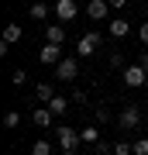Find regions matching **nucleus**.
<instances>
[{
	"mask_svg": "<svg viewBox=\"0 0 148 155\" xmlns=\"http://www.w3.org/2000/svg\"><path fill=\"white\" fill-rule=\"evenodd\" d=\"M97 121H100V124L110 121V110H107V107H97Z\"/></svg>",
	"mask_w": 148,
	"mask_h": 155,
	"instance_id": "nucleus-23",
	"label": "nucleus"
},
{
	"mask_svg": "<svg viewBox=\"0 0 148 155\" xmlns=\"http://www.w3.org/2000/svg\"><path fill=\"white\" fill-rule=\"evenodd\" d=\"M72 104H79V107H83V104H86V93H83V90H76V93H72Z\"/></svg>",
	"mask_w": 148,
	"mask_h": 155,
	"instance_id": "nucleus-25",
	"label": "nucleus"
},
{
	"mask_svg": "<svg viewBox=\"0 0 148 155\" xmlns=\"http://www.w3.org/2000/svg\"><path fill=\"white\" fill-rule=\"evenodd\" d=\"M107 31L114 35V38H124V35L131 31V24H127L124 17H110V24H107Z\"/></svg>",
	"mask_w": 148,
	"mask_h": 155,
	"instance_id": "nucleus-11",
	"label": "nucleus"
},
{
	"mask_svg": "<svg viewBox=\"0 0 148 155\" xmlns=\"http://www.w3.org/2000/svg\"><path fill=\"white\" fill-rule=\"evenodd\" d=\"M79 134H83V145H97V141H100V127H97V124H86Z\"/></svg>",
	"mask_w": 148,
	"mask_h": 155,
	"instance_id": "nucleus-14",
	"label": "nucleus"
},
{
	"mask_svg": "<svg viewBox=\"0 0 148 155\" xmlns=\"http://www.w3.org/2000/svg\"><path fill=\"white\" fill-rule=\"evenodd\" d=\"M31 155H52V141H48V138L35 141V145H31Z\"/></svg>",
	"mask_w": 148,
	"mask_h": 155,
	"instance_id": "nucleus-16",
	"label": "nucleus"
},
{
	"mask_svg": "<svg viewBox=\"0 0 148 155\" xmlns=\"http://www.w3.org/2000/svg\"><path fill=\"white\" fill-rule=\"evenodd\" d=\"M62 155H76V152H62Z\"/></svg>",
	"mask_w": 148,
	"mask_h": 155,
	"instance_id": "nucleus-28",
	"label": "nucleus"
},
{
	"mask_svg": "<svg viewBox=\"0 0 148 155\" xmlns=\"http://www.w3.org/2000/svg\"><path fill=\"white\" fill-rule=\"evenodd\" d=\"M114 155H134V145H127V141H117V145H114Z\"/></svg>",
	"mask_w": 148,
	"mask_h": 155,
	"instance_id": "nucleus-20",
	"label": "nucleus"
},
{
	"mask_svg": "<svg viewBox=\"0 0 148 155\" xmlns=\"http://www.w3.org/2000/svg\"><path fill=\"white\" fill-rule=\"evenodd\" d=\"M79 14V7H76V0H55V17H59L62 24H69L72 17Z\"/></svg>",
	"mask_w": 148,
	"mask_h": 155,
	"instance_id": "nucleus-5",
	"label": "nucleus"
},
{
	"mask_svg": "<svg viewBox=\"0 0 148 155\" xmlns=\"http://www.w3.org/2000/svg\"><path fill=\"white\" fill-rule=\"evenodd\" d=\"M97 48H100V35L90 31V35H83V38H79L76 55H79V59H90V55H97Z\"/></svg>",
	"mask_w": 148,
	"mask_h": 155,
	"instance_id": "nucleus-3",
	"label": "nucleus"
},
{
	"mask_svg": "<svg viewBox=\"0 0 148 155\" xmlns=\"http://www.w3.org/2000/svg\"><path fill=\"white\" fill-rule=\"evenodd\" d=\"M110 66H114V69L124 66V55H121V52H110Z\"/></svg>",
	"mask_w": 148,
	"mask_h": 155,
	"instance_id": "nucleus-22",
	"label": "nucleus"
},
{
	"mask_svg": "<svg viewBox=\"0 0 148 155\" xmlns=\"http://www.w3.org/2000/svg\"><path fill=\"white\" fill-rule=\"evenodd\" d=\"M31 124H35V127H52V124H55V114L48 110V104L31 110Z\"/></svg>",
	"mask_w": 148,
	"mask_h": 155,
	"instance_id": "nucleus-8",
	"label": "nucleus"
},
{
	"mask_svg": "<svg viewBox=\"0 0 148 155\" xmlns=\"http://www.w3.org/2000/svg\"><path fill=\"white\" fill-rule=\"evenodd\" d=\"M55 141H59V148H62V152H76V145L83 141V134H79V131H72L69 124H59V127H55Z\"/></svg>",
	"mask_w": 148,
	"mask_h": 155,
	"instance_id": "nucleus-1",
	"label": "nucleus"
},
{
	"mask_svg": "<svg viewBox=\"0 0 148 155\" xmlns=\"http://www.w3.org/2000/svg\"><path fill=\"white\" fill-rule=\"evenodd\" d=\"M35 93H38V100H45V104H48L52 97H59V93H55V86H52V83H38V86H35Z\"/></svg>",
	"mask_w": 148,
	"mask_h": 155,
	"instance_id": "nucleus-15",
	"label": "nucleus"
},
{
	"mask_svg": "<svg viewBox=\"0 0 148 155\" xmlns=\"http://www.w3.org/2000/svg\"><path fill=\"white\" fill-rule=\"evenodd\" d=\"M124 83L131 86V90H138V86H145V83H148V72H145L141 62H131V66H124Z\"/></svg>",
	"mask_w": 148,
	"mask_h": 155,
	"instance_id": "nucleus-2",
	"label": "nucleus"
},
{
	"mask_svg": "<svg viewBox=\"0 0 148 155\" xmlns=\"http://www.w3.org/2000/svg\"><path fill=\"white\" fill-rule=\"evenodd\" d=\"M24 4H31V0H24Z\"/></svg>",
	"mask_w": 148,
	"mask_h": 155,
	"instance_id": "nucleus-29",
	"label": "nucleus"
},
{
	"mask_svg": "<svg viewBox=\"0 0 148 155\" xmlns=\"http://www.w3.org/2000/svg\"><path fill=\"white\" fill-rule=\"evenodd\" d=\"M45 41L62 45V41H66V28H62V24H45Z\"/></svg>",
	"mask_w": 148,
	"mask_h": 155,
	"instance_id": "nucleus-10",
	"label": "nucleus"
},
{
	"mask_svg": "<svg viewBox=\"0 0 148 155\" xmlns=\"http://www.w3.org/2000/svg\"><path fill=\"white\" fill-rule=\"evenodd\" d=\"M138 62H141V66H145V72H148V52H141V55H138Z\"/></svg>",
	"mask_w": 148,
	"mask_h": 155,
	"instance_id": "nucleus-26",
	"label": "nucleus"
},
{
	"mask_svg": "<svg viewBox=\"0 0 148 155\" xmlns=\"http://www.w3.org/2000/svg\"><path fill=\"white\" fill-rule=\"evenodd\" d=\"M86 14H90V21H104V17L110 14V0H90Z\"/></svg>",
	"mask_w": 148,
	"mask_h": 155,
	"instance_id": "nucleus-9",
	"label": "nucleus"
},
{
	"mask_svg": "<svg viewBox=\"0 0 148 155\" xmlns=\"http://www.w3.org/2000/svg\"><path fill=\"white\" fill-rule=\"evenodd\" d=\"M17 124H21V114H17V110H7V114H4V127H11V131H14Z\"/></svg>",
	"mask_w": 148,
	"mask_h": 155,
	"instance_id": "nucleus-18",
	"label": "nucleus"
},
{
	"mask_svg": "<svg viewBox=\"0 0 148 155\" xmlns=\"http://www.w3.org/2000/svg\"><path fill=\"white\" fill-rule=\"evenodd\" d=\"M11 83H14V86H24V83H28V72H24V69H14V72H11Z\"/></svg>",
	"mask_w": 148,
	"mask_h": 155,
	"instance_id": "nucleus-19",
	"label": "nucleus"
},
{
	"mask_svg": "<svg viewBox=\"0 0 148 155\" xmlns=\"http://www.w3.org/2000/svg\"><path fill=\"white\" fill-rule=\"evenodd\" d=\"M24 38V31H21V24H17V21H11V24H7V28H4V41H21Z\"/></svg>",
	"mask_w": 148,
	"mask_h": 155,
	"instance_id": "nucleus-12",
	"label": "nucleus"
},
{
	"mask_svg": "<svg viewBox=\"0 0 148 155\" xmlns=\"http://www.w3.org/2000/svg\"><path fill=\"white\" fill-rule=\"evenodd\" d=\"M134 155H148V138H138L134 141Z\"/></svg>",
	"mask_w": 148,
	"mask_h": 155,
	"instance_id": "nucleus-21",
	"label": "nucleus"
},
{
	"mask_svg": "<svg viewBox=\"0 0 148 155\" xmlns=\"http://www.w3.org/2000/svg\"><path fill=\"white\" fill-rule=\"evenodd\" d=\"M7 155H14V152H7Z\"/></svg>",
	"mask_w": 148,
	"mask_h": 155,
	"instance_id": "nucleus-30",
	"label": "nucleus"
},
{
	"mask_svg": "<svg viewBox=\"0 0 148 155\" xmlns=\"http://www.w3.org/2000/svg\"><path fill=\"white\" fill-rule=\"evenodd\" d=\"M138 38H141V45H148V21L141 24V28H138Z\"/></svg>",
	"mask_w": 148,
	"mask_h": 155,
	"instance_id": "nucleus-24",
	"label": "nucleus"
},
{
	"mask_svg": "<svg viewBox=\"0 0 148 155\" xmlns=\"http://www.w3.org/2000/svg\"><path fill=\"white\" fill-rule=\"evenodd\" d=\"M76 76H79V66H76V59H62L59 66H55V79H66V83H72Z\"/></svg>",
	"mask_w": 148,
	"mask_h": 155,
	"instance_id": "nucleus-6",
	"label": "nucleus"
},
{
	"mask_svg": "<svg viewBox=\"0 0 148 155\" xmlns=\"http://www.w3.org/2000/svg\"><path fill=\"white\" fill-rule=\"evenodd\" d=\"M38 62H41V66H59V62H62V45L45 41L41 52H38Z\"/></svg>",
	"mask_w": 148,
	"mask_h": 155,
	"instance_id": "nucleus-4",
	"label": "nucleus"
},
{
	"mask_svg": "<svg viewBox=\"0 0 148 155\" xmlns=\"http://www.w3.org/2000/svg\"><path fill=\"white\" fill-rule=\"evenodd\" d=\"M31 17L35 21H45L48 17V4H31Z\"/></svg>",
	"mask_w": 148,
	"mask_h": 155,
	"instance_id": "nucleus-17",
	"label": "nucleus"
},
{
	"mask_svg": "<svg viewBox=\"0 0 148 155\" xmlns=\"http://www.w3.org/2000/svg\"><path fill=\"white\" fill-rule=\"evenodd\" d=\"M48 110H52L55 117H62V114L69 110V100H66V97H52V100H48Z\"/></svg>",
	"mask_w": 148,
	"mask_h": 155,
	"instance_id": "nucleus-13",
	"label": "nucleus"
},
{
	"mask_svg": "<svg viewBox=\"0 0 148 155\" xmlns=\"http://www.w3.org/2000/svg\"><path fill=\"white\" fill-rule=\"evenodd\" d=\"M117 124H121L124 131L138 127V124H141V110H138V107H124V110H121V117H117Z\"/></svg>",
	"mask_w": 148,
	"mask_h": 155,
	"instance_id": "nucleus-7",
	"label": "nucleus"
},
{
	"mask_svg": "<svg viewBox=\"0 0 148 155\" xmlns=\"http://www.w3.org/2000/svg\"><path fill=\"white\" fill-rule=\"evenodd\" d=\"M124 4H127V0H110V7H114V11H121Z\"/></svg>",
	"mask_w": 148,
	"mask_h": 155,
	"instance_id": "nucleus-27",
	"label": "nucleus"
}]
</instances>
